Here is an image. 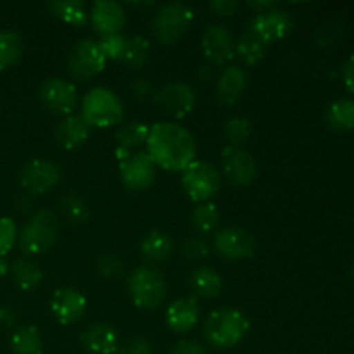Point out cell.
<instances>
[{"mask_svg":"<svg viewBox=\"0 0 354 354\" xmlns=\"http://www.w3.org/2000/svg\"><path fill=\"white\" fill-rule=\"evenodd\" d=\"M17 211H21V213H26V211H30L31 207V199L28 197V194H24V196H21L19 199H17Z\"/></svg>","mask_w":354,"mask_h":354,"instance_id":"obj_47","label":"cell"},{"mask_svg":"<svg viewBox=\"0 0 354 354\" xmlns=\"http://www.w3.org/2000/svg\"><path fill=\"white\" fill-rule=\"evenodd\" d=\"M121 183L131 192L149 189L156 180V165L147 152H133L120 161Z\"/></svg>","mask_w":354,"mask_h":354,"instance_id":"obj_13","label":"cell"},{"mask_svg":"<svg viewBox=\"0 0 354 354\" xmlns=\"http://www.w3.org/2000/svg\"><path fill=\"white\" fill-rule=\"evenodd\" d=\"M130 90L138 100L151 99V97H154V93H156L154 86H152V83L149 82L147 78L133 80V82H131V85H130Z\"/></svg>","mask_w":354,"mask_h":354,"instance_id":"obj_41","label":"cell"},{"mask_svg":"<svg viewBox=\"0 0 354 354\" xmlns=\"http://www.w3.org/2000/svg\"><path fill=\"white\" fill-rule=\"evenodd\" d=\"M10 273L17 286L23 290H33L44 280V272L35 261L26 258H19L10 265Z\"/></svg>","mask_w":354,"mask_h":354,"instance_id":"obj_27","label":"cell"},{"mask_svg":"<svg viewBox=\"0 0 354 354\" xmlns=\"http://www.w3.org/2000/svg\"><path fill=\"white\" fill-rule=\"evenodd\" d=\"M149 127L142 121H131V123L123 124L116 131V144H118V159L123 161L124 158L133 154V149H138L147 142Z\"/></svg>","mask_w":354,"mask_h":354,"instance_id":"obj_24","label":"cell"},{"mask_svg":"<svg viewBox=\"0 0 354 354\" xmlns=\"http://www.w3.org/2000/svg\"><path fill=\"white\" fill-rule=\"evenodd\" d=\"M201 306L194 296L173 301L166 310V324L176 334H187L197 325Z\"/></svg>","mask_w":354,"mask_h":354,"instance_id":"obj_20","label":"cell"},{"mask_svg":"<svg viewBox=\"0 0 354 354\" xmlns=\"http://www.w3.org/2000/svg\"><path fill=\"white\" fill-rule=\"evenodd\" d=\"M201 47H203V52L207 61L218 66L227 64V62L232 61L235 54L234 35L223 24H209L203 33Z\"/></svg>","mask_w":354,"mask_h":354,"instance_id":"obj_16","label":"cell"},{"mask_svg":"<svg viewBox=\"0 0 354 354\" xmlns=\"http://www.w3.org/2000/svg\"><path fill=\"white\" fill-rule=\"evenodd\" d=\"M147 154L166 171H183L196 158V140L187 128L176 123H156L149 128Z\"/></svg>","mask_w":354,"mask_h":354,"instance_id":"obj_1","label":"cell"},{"mask_svg":"<svg viewBox=\"0 0 354 354\" xmlns=\"http://www.w3.org/2000/svg\"><path fill=\"white\" fill-rule=\"evenodd\" d=\"M23 38L16 31H0V71L10 68L23 55Z\"/></svg>","mask_w":354,"mask_h":354,"instance_id":"obj_30","label":"cell"},{"mask_svg":"<svg viewBox=\"0 0 354 354\" xmlns=\"http://www.w3.org/2000/svg\"><path fill=\"white\" fill-rule=\"evenodd\" d=\"M61 223L55 213L48 209H41L35 213L21 228L19 248L26 256H37L47 252L57 242Z\"/></svg>","mask_w":354,"mask_h":354,"instance_id":"obj_3","label":"cell"},{"mask_svg":"<svg viewBox=\"0 0 354 354\" xmlns=\"http://www.w3.org/2000/svg\"><path fill=\"white\" fill-rule=\"evenodd\" d=\"M12 354H44L41 334L35 325H24L14 330L10 337Z\"/></svg>","mask_w":354,"mask_h":354,"instance_id":"obj_26","label":"cell"},{"mask_svg":"<svg viewBox=\"0 0 354 354\" xmlns=\"http://www.w3.org/2000/svg\"><path fill=\"white\" fill-rule=\"evenodd\" d=\"M17 239V228L10 218H0V258L7 254L12 249L14 242Z\"/></svg>","mask_w":354,"mask_h":354,"instance_id":"obj_39","label":"cell"},{"mask_svg":"<svg viewBox=\"0 0 354 354\" xmlns=\"http://www.w3.org/2000/svg\"><path fill=\"white\" fill-rule=\"evenodd\" d=\"M187 286L192 290L194 297L213 299V297L220 296L223 282L214 270L207 268V266H197L187 275Z\"/></svg>","mask_w":354,"mask_h":354,"instance_id":"obj_23","label":"cell"},{"mask_svg":"<svg viewBox=\"0 0 354 354\" xmlns=\"http://www.w3.org/2000/svg\"><path fill=\"white\" fill-rule=\"evenodd\" d=\"M328 124L335 130H353L354 128V100L342 99L332 104L327 111Z\"/></svg>","mask_w":354,"mask_h":354,"instance_id":"obj_34","label":"cell"},{"mask_svg":"<svg viewBox=\"0 0 354 354\" xmlns=\"http://www.w3.org/2000/svg\"><path fill=\"white\" fill-rule=\"evenodd\" d=\"M17 180L28 194H45L61 182V168L48 159H33L21 166Z\"/></svg>","mask_w":354,"mask_h":354,"instance_id":"obj_9","label":"cell"},{"mask_svg":"<svg viewBox=\"0 0 354 354\" xmlns=\"http://www.w3.org/2000/svg\"><path fill=\"white\" fill-rule=\"evenodd\" d=\"M118 351L120 354H152V346L147 339L133 337L128 339Z\"/></svg>","mask_w":354,"mask_h":354,"instance_id":"obj_40","label":"cell"},{"mask_svg":"<svg viewBox=\"0 0 354 354\" xmlns=\"http://www.w3.org/2000/svg\"><path fill=\"white\" fill-rule=\"evenodd\" d=\"M80 341L90 354H114L120 349L118 332L102 322L86 325L80 335Z\"/></svg>","mask_w":354,"mask_h":354,"instance_id":"obj_19","label":"cell"},{"mask_svg":"<svg viewBox=\"0 0 354 354\" xmlns=\"http://www.w3.org/2000/svg\"><path fill=\"white\" fill-rule=\"evenodd\" d=\"M149 50H151V44L147 38L135 35V37H127V48L121 62L131 69H138L147 62Z\"/></svg>","mask_w":354,"mask_h":354,"instance_id":"obj_33","label":"cell"},{"mask_svg":"<svg viewBox=\"0 0 354 354\" xmlns=\"http://www.w3.org/2000/svg\"><path fill=\"white\" fill-rule=\"evenodd\" d=\"M95 268L100 277H104V279H111V280L118 279V277L123 275L124 272L123 259L118 258V256L114 254L99 256L95 263Z\"/></svg>","mask_w":354,"mask_h":354,"instance_id":"obj_37","label":"cell"},{"mask_svg":"<svg viewBox=\"0 0 354 354\" xmlns=\"http://www.w3.org/2000/svg\"><path fill=\"white\" fill-rule=\"evenodd\" d=\"M265 48L266 45L256 35L248 31L245 35H242V38L235 45V54L242 64L252 66L261 61L263 55H265Z\"/></svg>","mask_w":354,"mask_h":354,"instance_id":"obj_32","label":"cell"},{"mask_svg":"<svg viewBox=\"0 0 354 354\" xmlns=\"http://www.w3.org/2000/svg\"><path fill=\"white\" fill-rule=\"evenodd\" d=\"M249 133H251V121L248 118L235 116L225 124V137H227L228 145H234V147H241V144L248 140Z\"/></svg>","mask_w":354,"mask_h":354,"instance_id":"obj_35","label":"cell"},{"mask_svg":"<svg viewBox=\"0 0 354 354\" xmlns=\"http://www.w3.org/2000/svg\"><path fill=\"white\" fill-rule=\"evenodd\" d=\"M221 168L234 185H249L256 178L258 165L254 158L242 147L227 145L221 152Z\"/></svg>","mask_w":354,"mask_h":354,"instance_id":"obj_15","label":"cell"},{"mask_svg":"<svg viewBox=\"0 0 354 354\" xmlns=\"http://www.w3.org/2000/svg\"><path fill=\"white\" fill-rule=\"evenodd\" d=\"M182 185L190 199L206 203L220 189V173L211 162L192 161L183 169Z\"/></svg>","mask_w":354,"mask_h":354,"instance_id":"obj_8","label":"cell"},{"mask_svg":"<svg viewBox=\"0 0 354 354\" xmlns=\"http://www.w3.org/2000/svg\"><path fill=\"white\" fill-rule=\"evenodd\" d=\"M128 292L137 308L158 310L165 303L168 286L161 272L149 266H140L128 277Z\"/></svg>","mask_w":354,"mask_h":354,"instance_id":"obj_4","label":"cell"},{"mask_svg":"<svg viewBox=\"0 0 354 354\" xmlns=\"http://www.w3.org/2000/svg\"><path fill=\"white\" fill-rule=\"evenodd\" d=\"M249 332V320L242 311L223 308L206 318L203 335L213 348L228 349L237 346Z\"/></svg>","mask_w":354,"mask_h":354,"instance_id":"obj_2","label":"cell"},{"mask_svg":"<svg viewBox=\"0 0 354 354\" xmlns=\"http://www.w3.org/2000/svg\"><path fill=\"white\" fill-rule=\"evenodd\" d=\"M192 19V9L183 2L165 3L152 17V35L165 45L175 44L189 30Z\"/></svg>","mask_w":354,"mask_h":354,"instance_id":"obj_6","label":"cell"},{"mask_svg":"<svg viewBox=\"0 0 354 354\" xmlns=\"http://www.w3.org/2000/svg\"><path fill=\"white\" fill-rule=\"evenodd\" d=\"M82 116L90 127H113L123 120V104L113 90L95 86L83 97Z\"/></svg>","mask_w":354,"mask_h":354,"instance_id":"obj_5","label":"cell"},{"mask_svg":"<svg viewBox=\"0 0 354 354\" xmlns=\"http://www.w3.org/2000/svg\"><path fill=\"white\" fill-rule=\"evenodd\" d=\"M294 26V19L290 12L280 7H272V9L259 12L252 17L249 24V31L259 38L263 44H272L286 38Z\"/></svg>","mask_w":354,"mask_h":354,"instance_id":"obj_10","label":"cell"},{"mask_svg":"<svg viewBox=\"0 0 354 354\" xmlns=\"http://www.w3.org/2000/svg\"><path fill=\"white\" fill-rule=\"evenodd\" d=\"M190 221L199 234H211L220 225V211H218L216 204L201 203L194 207Z\"/></svg>","mask_w":354,"mask_h":354,"instance_id":"obj_29","label":"cell"},{"mask_svg":"<svg viewBox=\"0 0 354 354\" xmlns=\"http://www.w3.org/2000/svg\"><path fill=\"white\" fill-rule=\"evenodd\" d=\"M16 325V313L10 308L0 306V327L10 328Z\"/></svg>","mask_w":354,"mask_h":354,"instance_id":"obj_45","label":"cell"},{"mask_svg":"<svg viewBox=\"0 0 354 354\" xmlns=\"http://www.w3.org/2000/svg\"><path fill=\"white\" fill-rule=\"evenodd\" d=\"M59 211L62 214V220L69 225H83L90 216L88 206L85 201L76 194H66L59 203Z\"/></svg>","mask_w":354,"mask_h":354,"instance_id":"obj_31","label":"cell"},{"mask_svg":"<svg viewBox=\"0 0 354 354\" xmlns=\"http://www.w3.org/2000/svg\"><path fill=\"white\" fill-rule=\"evenodd\" d=\"M237 9V0H211L209 2V10L218 16H234Z\"/></svg>","mask_w":354,"mask_h":354,"instance_id":"obj_42","label":"cell"},{"mask_svg":"<svg viewBox=\"0 0 354 354\" xmlns=\"http://www.w3.org/2000/svg\"><path fill=\"white\" fill-rule=\"evenodd\" d=\"M180 252L189 261H201L209 254V244L201 237H189L180 245Z\"/></svg>","mask_w":354,"mask_h":354,"instance_id":"obj_38","label":"cell"},{"mask_svg":"<svg viewBox=\"0 0 354 354\" xmlns=\"http://www.w3.org/2000/svg\"><path fill=\"white\" fill-rule=\"evenodd\" d=\"M169 354H207V351L196 341H180L173 346Z\"/></svg>","mask_w":354,"mask_h":354,"instance_id":"obj_43","label":"cell"},{"mask_svg":"<svg viewBox=\"0 0 354 354\" xmlns=\"http://www.w3.org/2000/svg\"><path fill=\"white\" fill-rule=\"evenodd\" d=\"M248 86V75L241 66H228L223 69L216 83V99L223 106H234Z\"/></svg>","mask_w":354,"mask_h":354,"instance_id":"obj_21","label":"cell"},{"mask_svg":"<svg viewBox=\"0 0 354 354\" xmlns=\"http://www.w3.org/2000/svg\"><path fill=\"white\" fill-rule=\"evenodd\" d=\"M173 241L166 232L154 230L144 237L140 244L142 258L149 263H162L171 256Z\"/></svg>","mask_w":354,"mask_h":354,"instance_id":"obj_25","label":"cell"},{"mask_svg":"<svg viewBox=\"0 0 354 354\" xmlns=\"http://www.w3.org/2000/svg\"><path fill=\"white\" fill-rule=\"evenodd\" d=\"M154 102L162 113L173 118H185L196 106V92L185 82H173L154 93Z\"/></svg>","mask_w":354,"mask_h":354,"instance_id":"obj_14","label":"cell"},{"mask_svg":"<svg viewBox=\"0 0 354 354\" xmlns=\"http://www.w3.org/2000/svg\"><path fill=\"white\" fill-rule=\"evenodd\" d=\"M50 310L61 325H73L85 315L86 299L75 287H61L50 299Z\"/></svg>","mask_w":354,"mask_h":354,"instance_id":"obj_17","label":"cell"},{"mask_svg":"<svg viewBox=\"0 0 354 354\" xmlns=\"http://www.w3.org/2000/svg\"><path fill=\"white\" fill-rule=\"evenodd\" d=\"M90 21L102 37L116 35L127 24V12L116 0H97L90 10Z\"/></svg>","mask_w":354,"mask_h":354,"instance_id":"obj_18","label":"cell"},{"mask_svg":"<svg viewBox=\"0 0 354 354\" xmlns=\"http://www.w3.org/2000/svg\"><path fill=\"white\" fill-rule=\"evenodd\" d=\"M342 78H344L346 88L354 93V54L348 59V62L342 68Z\"/></svg>","mask_w":354,"mask_h":354,"instance_id":"obj_44","label":"cell"},{"mask_svg":"<svg viewBox=\"0 0 354 354\" xmlns=\"http://www.w3.org/2000/svg\"><path fill=\"white\" fill-rule=\"evenodd\" d=\"M349 279H351V282L354 283V263H353V266H351V272H349Z\"/></svg>","mask_w":354,"mask_h":354,"instance_id":"obj_48","label":"cell"},{"mask_svg":"<svg viewBox=\"0 0 354 354\" xmlns=\"http://www.w3.org/2000/svg\"><path fill=\"white\" fill-rule=\"evenodd\" d=\"M106 55L100 48L99 40L83 38L71 47L68 54L69 73L76 80H92L106 68Z\"/></svg>","mask_w":354,"mask_h":354,"instance_id":"obj_7","label":"cell"},{"mask_svg":"<svg viewBox=\"0 0 354 354\" xmlns=\"http://www.w3.org/2000/svg\"><path fill=\"white\" fill-rule=\"evenodd\" d=\"M275 6H277V3L272 2V0H266V2H249V7H251V9L258 10V14L265 12V10L272 9V7H275Z\"/></svg>","mask_w":354,"mask_h":354,"instance_id":"obj_46","label":"cell"},{"mask_svg":"<svg viewBox=\"0 0 354 354\" xmlns=\"http://www.w3.org/2000/svg\"><path fill=\"white\" fill-rule=\"evenodd\" d=\"M92 127L82 114H69L55 128V140L64 149H76L85 144L90 137Z\"/></svg>","mask_w":354,"mask_h":354,"instance_id":"obj_22","label":"cell"},{"mask_svg":"<svg viewBox=\"0 0 354 354\" xmlns=\"http://www.w3.org/2000/svg\"><path fill=\"white\" fill-rule=\"evenodd\" d=\"M47 9L55 17L73 26H83L86 23L85 3L80 0H52L47 3Z\"/></svg>","mask_w":354,"mask_h":354,"instance_id":"obj_28","label":"cell"},{"mask_svg":"<svg viewBox=\"0 0 354 354\" xmlns=\"http://www.w3.org/2000/svg\"><path fill=\"white\" fill-rule=\"evenodd\" d=\"M41 104L50 113L69 116L78 106V92L73 83L66 82L64 78H47L40 86Z\"/></svg>","mask_w":354,"mask_h":354,"instance_id":"obj_12","label":"cell"},{"mask_svg":"<svg viewBox=\"0 0 354 354\" xmlns=\"http://www.w3.org/2000/svg\"><path fill=\"white\" fill-rule=\"evenodd\" d=\"M213 248L221 258L230 259V261H241V259H248L254 254L256 241L244 228L227 227L214 234Z\"/></svg>","mask_w":354,"mask_h":354,"instance_id":"obj_11","label":"cell"},{"mask_svg":"<svg viewBox=\"0 0 354 354\" xmlns=\"http://www.w3.org/2000/svg\"><path fill=\"white\" fill-rule=\"evenodd\" d=\"M100 48H102L106 59H113V61H120L123 59L124 48H127V37L121 33L116 35H106L99 40Z\"/></svg>","mask_w":354,"mask_h":354,"instance_id":"obj_36","label":"cell"}]
</instances>
